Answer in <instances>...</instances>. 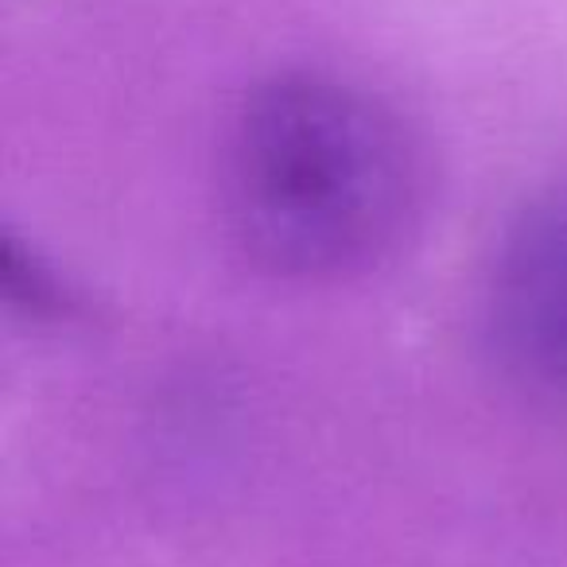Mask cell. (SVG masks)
<instances>
[{
  "instance_id": "cell-1",
  "label": "cell",
  "mask_w": 567,
  "mask_h": 567,
  "mask_svg": "<svg viewBox=\"0 0 567 567\" xmlns=\"http://www.w3.org/2000/svg\"><path fill=\"white\" fill-rule=\"evenodd\" d=\"M416 206L401 121L331 79L292 74L245 102L226 148V214L241 249L280 276L378 260Z\"/></svg>"
},
{
  "instance_id": "cell-2",
  "label": "cell",
  "mask_w": 567,
  "mask_h": 567,
  "mask_svg": "<svg viewBox=\"0 0 567 567\" xmlns=\"http://www.w3.org/2000/svg\"><path fill=\"white\" fill-rule=\"evenodd\" d=\"M513 323L536 358L567 378V210L525 234L513 257Z\"/></svg>"
}]
</instances>
